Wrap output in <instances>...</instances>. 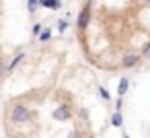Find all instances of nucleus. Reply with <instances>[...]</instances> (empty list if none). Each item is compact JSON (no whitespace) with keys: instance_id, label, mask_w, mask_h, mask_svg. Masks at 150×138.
Returning a JSON list of instances; mask_svg holds the SVG:
<instances>
[{"instance_id":"2eb2a0df","label":"nucleus","mask_w":150,"mask_h":138,"mask_svg":"<svg viewBox=\"0 0 150 138\" xmlns=\"http://www.w3.org/2000/svg\"><path fill=\"white\" fill-rule=\"evenodd\" d=\"M125 138H127V136H125Z\"/></svg>"},{"instance_id":"9d476101","label":"nucleus","mask_w":150,"mask_h":138,"mask_svg":"<svg viewBox=\"0 0 150 138\" xmlns=\"http://www.w3.org/2000/svg\"><path fill=\"white\" fill-rule=\"evenodd\" d=\"M66 27H68V23H66V21H62V23L58 25V29H60V31H66Z\"/></svg>"},{"instance_id":"f257e3e1","label":"nucleus","mask_w":150,"mask_h":138,"mask_svg":"<svg viewBox=\"0 0 150 138\" xmlns=\"http://www.w3.org/2000/svg\"><path fill=\"white\" fill-rule=\"evenodd\" d=\"M11 117H13L15 122L23 124V122H29V120H31V113H29L23 105H15V107H13V111H11Z\"/></svg>"},{"instance_id":"6e6552de","label":"nucleus","mask_w":150,"mask_h":138,"mask_svg":"<svg viewBox=\"0 0 150 138\" xmlns=\"http://www.w3.org/2000/svg\"><path fill=\"white\" fill-rule=\"evenodd\" d=\"M39 33H41V35H39L41 41H47V39L52 37V31H50V29H43V31H39Z\"/></svg>"},{"instance_id":"1a4fd4ad","label":"nucleus","mask_w":150,"mask_h":138,"mask_svg":"<svg viewBox=\"0 0 150 138\" xmlns=\"http://www.w3.org/2000/svg\"><path fill=\"white\" fill-rule=\"evenodd\" d=\"M21 60H23V54H19V56H17V58H15V60H13V62H11V66H8V70H13V68H17V66H19V62H21Z\"/></svg>"},{"instance_id":"423d86ee","label":"nucleus","mask_w":150,"mask_h":138,"mask_svg":"<svg viewBox=\"0 0 150 138\" xmlns=\"http://www.w3.org/2000/svg\"><path fill=\"white\" fill-rule=\"evenodd\" d=\"M27 9H29V13H35L39 9V0H27Z\"/></svg>"},{"instance_id":"0eeeda50","label":"nucleus","mask_w":150,"mask_h":138,"mask_svg":"<svg viewBox=\"0 0 150 138\" xmlns=\"http://www.w3.org/2000/svg\"><path fill=\"white\" fill-rule=\"evenodd\" d=\"M127 85H129V80L127 78H121V83H119V95H123L127 91Z\"/></svg>"},{"instance_id":"9b49d317","label":"nucleus","mask_w":150,"mask_h":138,"mask_svg":"<svg viewBox=\"0 0 150 138\" xmlns=\"http://www.w3.org/2000/svg\"><path fill=\"white\" fill-rule=\"evenodd\" d=\"M39 31H41V25H35V27H33V35H37Z\"/></svg>"},{"instance_id":"f8f14e48","label":"nucleus","mask_w":150,"mask_h":138,"mask_svg":"<svg viewBox=\"0 0 150 138\" xmlns=\"http://www.w3.org/2000/svg\"><path fill=\"white\" fill-rule=\"evenodd\" d=\"M99 91H101V95H103V97H105V99H109V93H107V91H105V89H99Z\"/></svg>"},{"instance_id":"4468645a","label":"nucleus","mask_w":150,"mask_h":138,"mask_svg":"<svg viewBox=\"0 0 150 138\" xmlns=\"http://www.w3.org/2000/svg\"><path fill=\"white\" fill-rule=\"evenodd\" d=\"M2 68H4V66H2V62H0V72H2Z\"/></svg>"},{"instance_id":"ddd939ff","label":"nucleus","mask_w":150,"mask_h":138,"mask_svg":"<svg viewBox=\"0 0 150 138\" xmlns=\"http://www.w3.org/2000/svg\"><path fill=\"white\" fill-rule=\"evenodd\" d=\"M70 138H78V136H76V132H72V134H70Z\"/></svg>"},{"instance_id":"f03ea898","label":"nucleus","mask_w":150,"mask_h":138,"mask_svg":"<svg viewBox=\"0 0 150 138\" xmlns=\"http://www.w3.org/2000/svg\"><path fill=\"white\" fill-rule=\"evenodd\" d=\"M54 117H56L58 122H64V120H68V117H70V109H68L66 105H60V107H56V109H54Z\"/></svg>"},{"instance_id":"7ed1b4c3","label":"nucleus","mask_w":150,"mask_h":138,"mask_svg":"<svg viewBox=\"0 0 150 138\" xmlns=\"http://www.w3.org/2000/svg\"><path fill=\"white\" fill-rule=\"evenodd\" d=\"M136 64H138V56L136 54H125L123 56V66L125 68H134Z\"/></svg>"},{"instance_id":"20e7f679","label":"nucleus","mask_w":150,"mask_h":138,"mask_svg":"<svg viewBox=\"0 0 150 138\" xmlns=\"http://www.w3.org/2000/svg\"><path fill=\"white\" fill-rule=\"evenodd\" d=\"M86 25H88V11L84 9V11H80V15H78V27L84 29Z\"/></svg>"},{"instance_id":"39448f33","label":"nucleus","mask_w":150,"mask_h":138,"mask_svg":"<svg viewBox=\"0 0 150 138\" xmlns=\"http://www.w3.org/2000/svg\"><path fill=\"white\" fill-rule=\"evenodd\" d=\"M121 122H123V120H121V113H119V111H115V113H113V117H111V124H113L115 128H119V126H121Z\"/></svg>"}]
</instances>
